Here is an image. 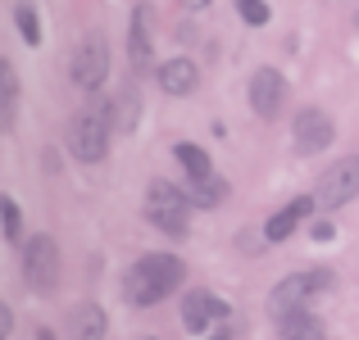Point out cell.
Returning a JSON list of instances; mask_svg holds the SVG:
<instances>
[{
  "label": "cell",
  "instance_id": "1",
  "mask_svg": "<svg viewBox=\"0 0 359 340\" xmlns=\"http://www.w3.org/2000/svg\"><path fill=\"white\" fill-rule=\"evenodd\" d=\"M182 277H187V268L177 254H141L128 268V277H123V295H128V304L150 309V304L173 295L182 286Z\"/></svg>",
  "mask_w": 359,
  "mask_h": 340
},
{
  "label": "cell",
  "instance_id": "2",
  "mask_svg": "<svg viewBox=\"0 0 359 340\" xmlns=\"http://www.w3.org/2000/svg\"><path fill=\"white\" fill-rule=\"evenodd\" d=\"M109 136H114V100L91 96L87 105L69 118V150L82 164H100L109 155Z\"/></svg>",
  "mask_w": 359,
  "mask_h": 340
},
{
  "label": "cell",
  "instance_id": "3",
  "mask_svg": "<svg viewBox=\"0 0 359 340\" xmlns=\"http://www.w3.org/2000/svg\"><path fill=\"white\" fill-rule=\"evenodd\" d=\"M146 222L159 227L164 236H187L191 227V200L173 182H150L146 186Z\"/></svg>",
  "mask_w": 359,
  "mask_h": 340
},
{
  "label": "cell",
  "instance_id": "4",
  "mask_svg": "<svg viewBox=\"0 0 359 340\" xmlns=\"http://www.w3.org/2000/svg\"><path fill=\"white\" fill-rule=\"evenodd\" d=\"M355 195H359V155H346V159H337V164L318 177L314 209L332 213V209H341V204H351Z\"/></svg>",
  "mask_w": 359,
  "mask_h": 340
},
{
  "label": "cell",
  "instance_id": "5",
  "mask_svg": "<svg viewBox=\"0 0 359 340\" xmlns=\"http://www.w3.org/2000/svg\"><path fill=\"white\" fill-rule=\"evenodd\" d=\"M327 286H332V272H323V268L318 272H291V277L269 295V313L282 318V313H291V309H305L309 295H323Z\"/></svg>",
  "mask_w": 359,
  "mask_h": 340
},
{
  "label": "cell",
  "instance_id": "6",
  "mask_svg": "<svg viewBox=\"0 0 359 340\" xmlns=\"http://www.w3.org/2000/svg\"><path fill=\"white\" fill-rule=\"evenodd\" d=\"M23 281L32 290H50L60 281V245L50 236H32L23 245Z\"/></svg>",
  "mask_w": 359,
  "mask_h": 340
},
{
  "label": "cell",
  "instance_id": "7",
  "mask_svg": "<svg viewBox=\"0 0 359 340\" xmlns=\"http://www.w3.org/2000/svg\"><path fill=\"white\" fill-rule=\"evenodd\" d=\"M73 82H78L82 91H100L105 87V78H109V45H105V36H87V41L73 50Z\"/></svg>",
  "mask_w": 359,
  "mask_h": 340
},
{
  "label": "cell",
  "instance_id": "8",
  "mask_svg": "<svg viewBox=\"0 0 359 340\" xmlns=\"http://www.w3.org/2000/svg\"><path fill=\"white\" fill-rule=\"evenodd\" d=\"M219 323H228V304L210 290H187L182 295V327L196 336H210Z\"/></svg>",
  "mask_w": 359,
  "mask_h": 340
},
{
  "label": "cell",
  "instance_id": "9",
  "mask_svg": "<svg viewBox=\"0 0 359 340\" xmlns=\"http://www.w3.org/2000/svg\"><path fill=\"white\" fill-rule=\"evenodd\" d=\"M291 136H296V150L300 155H318V150L332 146L337 127H332V113L323 109H300L296 122H291Z\"/></svg>",
  "mask_w": 359,
  "mask_h": 340
},
{
  "label": "cell",
  "instance_id": "10",
  "mask_svg": "<svg viewBox=\"0 0 359 340\" xmlns=\"http://www.w3.org/2000/svg\"><path fill=\"white\" fill-rule=\"evenodd\" d=\"M282 100H287V78L278 69H255L250 78V109L259 113L264 122H273L282 113Z\"/></svg>",
  "mask_w": 359,
  "mask_h": 340
},
{
  "label": "cell",
  "instance_id": "11",
  "mask_svg": "<svg viewBox=\"0 0 359 340\" xmlns=\"http://www.w3.org/2000/svg\"><path fill=\"white\" fill-rule=\"evenodd\" d=\"M150 18H155V9H150V5L132 9V32H128L132 73H150V69H155V36H150Z\"/></svg>",
  "mask_w": 359,
  "mask_h": 340
},
{
  "label": "cell",
  "instance_id": "12",
  "mask_svg": "<svg viewBox=\"0 0 359 340\" xmlns=\"http://www.w3.org/2000/svg\"><path fill=\"white\" fill-rule=\"evenodd\" d=\"M155 82H159V91L164 96H191L196 91V82H201V73H196V64L191 59H164V64H155Z\"/></svg>",
  "mask_w": 359,
  "mask_h": 340
},
{
  "label": "cell",
  "instance_id": "13",
  "mask_svg": "<svg viewBox=\"0 0 359 340\" xmlns=\"http://www.w3.org/2000/svg\"><path fill=\"white\" fill-rule=\"evenodd\" d=\"M309 213H314V195H300V200H291L287 209H278L269 222H264V241H269V245H282L300 222L309 218Z\"/></svg>",
  "mask_w": 359,
  "mask_h": 340
},
{
  "label": "cell",
  "instance_id": "14",
  "mask_svg": "<svg viewBox=\"0 0 359 340\" xmlns=\"http://www.w3.org/2000/svg\"><path fill=\"white\" fill-rule=\"evenodd\" d=\"M278 332L282 340H323V318L318 313H309V309H291V313H282L278 318Z\"/></svg>",
  "mask_w": 359,
  "mask_h": 340
},
{
  "label": "cell",
  "instance_id": "15",
  "mask_svg": "<svg viewBox=\"0 0 359 340\" xmlns=\"http://www.w3.org/2000/svg\"><path fill=\"white\" fill-rule=\"evenodd\" d=\"M105 309L100 304H78L69 313V340H105Z\"/></svg>",
  "mask_w": 359,
  "mask_h": 340
},
{
  "label": "cell",
  "instance_id": "16",
  "mask_svg": "<svg viewBox=\"0 0 359 340\" xmlns=\"http://www.w3.org/2000/svg\"><path fill=\"white\" fill-rule=\"evenodd\" d=\"M18 118V73L9 59H0V132H9Z\"/></svg>",
  "mask_w": 359,
  "mask_h": 340
},
{
  "label": "cell",
  "instance_id": "17",
  "mask_svg": "<svg viewBox=\"0 0 359 340\" xmlns=\"http://www.w3.org/2000/svg\"><path fill=\"white\" fill-rule=\"evenodd\" d=\"M187 182H191V186H187V200L201 204V209H214V204L228 200V186L219 182V173H214V177H187Z\"/></svg>",
  "mask_w": 359,
  "mask_h": 340
},
{
  "label": "cell",
  "instance_id": "18",
  "mask_svg": "<svg viewBox=\"0 0 359 340\" xmlns=\"http://www.w3.org/2000/svg\"><path fill=\"white\" fill-rule=\"evenodd\" d=\"M173 159L187 168V177H214L210 155H205L201 146H191V141H177V146H173Z\"/></svg>",
  "mask_w": 359,
  "mask_h": 340
},
{
  "label": "cell",
  "instance_id": "19",
  "mask_svg": "<svg viewBox=\"0 0 359 340\" xmlns=\"http://www.w3.org/2000/svg\"><path fill=\"white\" fill-rule=\"evenodd\" d=\"M14 23H18V36H23L27 45H41V23H36L32 0H18L14 5Z\"/></svg>",
  "mask_w": 359,
  "mask_h": 340
},
{
  "label": "cell",
  "instance_id": "20",
  "mask_svg": "<svg viewBox=\"0 0 359 340\" xmlns=\"http://www.w3.org/2000/svg\"><path fill=\"white\" fill-rule=\"evenodd\" d=\"M0 232H5L9 245H18V236H23V209L9 195H0Z\"/></svg>",
  "mask_w": 359,
  "mask_h": 340
},
{
  "label": "cell",
  "instance_id": "21",
  "mask_svg": "<svg viewBox=\"0 0 359 340\" xmlns=\"http://www.w3.org/2000/svg\"><path fill=\"white\" fill-rule=\"evenodd\" d=\"M237 9H241V18L250 27H264V23H269V5H264V0H245V5H237Z\"/></svg>",
  "mask_w": 359,
  "mask_h": 340
},
{
  "label": "cell",
  "instance_id": "22",
  "mask_svg": "<svg viewBox=\"0 0 359 340\" xmlns=\"http://www.w3.org/2000/svg\"><path fill=\"white\" fill-rule=\"evenodd\" d=\"M9 332H14V313H9V304L0 299V340H5Z\"/></svg>",
  "mask_w": 359,
  "mask_h": 340
},
{
  "label": "cell",
  "instance_id": "23",
  "mask_svg": "<svg viewBox=\"0 0 359 340\" xmlns=\"http://www.w3.org/2000/svg\"><path fill=\"white\" fill-rule=\"evenodd\" d=\"M309 236H314V241H332V222H327V218H318L314 227H309Z\"/></svg>",
  "mask_w": 359,
  "mask_h": 340
},
{
  "label": "cell",
  "instance_id": "24",
  "mask_svg": "<svg viewBox=\"0 0 359 340\" xmlns=\"http://www.w3.org/2000/svg\"><path fill=\"white\" fill-rule=\"evenodd\" d=\"M177 5H182V9H191V14H196V9H210L214 0H177Z\"/></svg>",
  "mask_w": 359,
  "mask_h": 340
},
{
  "label": "cell",
  "instance_id": "25",
  "mask_svg": "<svg viewBox=\"0 0 359 340\" xmlns=\"http://www.w3.org/2000/svg\"><path fill=\"white\" fill-rule=\"evenodd\" d=\"M210 340H232V332H228V323H219V327H214V332H210Z\"/></svg>",
  "mask_w": 359,
  "mask_h": 340
},
{
  "label": "cell",
  "instance_id": "26",
  "mask_svg": "<svg viewBox=\"0 0 359 340\" xmlns=\"http://www.w3.org/2000/svg\"><path fill=\"white\" fill-rule=\"evenodd\" d=\"M237 5H245V0H237Z\"/></svg>",
  "mask_w": 359,
  "mask_h": 340
}]
</instances>
